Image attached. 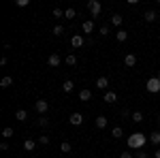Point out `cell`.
I'll list each match as a JSON object with an SVG mask.
<instances>
[{"label": "cell", "mask_w": 160, "mask_h": 158, "mask_svg": "<svg viewBox=\"0 0 160 158\" xmlns=\"http://www.w3.org/2000/svg\"><path fill=\"white\" fill-rule=\"evenodd\" d=\"M145 143H148V137L143 133H132L128 137V147H130V150H143Z\"/></svg>", "instance_id": "1"}, {"label": "cell", "mask_w": 160, "mask_h": 158, "mask_svg": "<svg viewBox=\"0 0 160 158\" xmlns=\"http://www.w3.org/2000/svg\"><path fill=\"white\" fill-rule=\"evenodd\" d=\"M88 11L92 15V19H98L100 11H102V4H100L98 0H90V2H88Z\"/></svg>", "instance_id": "2"}, {"label": "cell", "mask_w": 160, "mask_h": 158, "mask_svg": "<svg viewBox=\"0 0 160 158\" xmlns=\"http://www.w3.org/2000/svg\"><path fill=\"white\" fill-rule=\"evenodd\" d=\"M148 92L149 94H158L160 92V79L158 77H149L148 79Z\"/></svg>", "instance_id": "3"}, {"label": "cell", "mask_w": 160, "mask_h": 158, "mask_svg": "<svg viewBox=\"0 0 160 158\" xmlns=\"http://www.w3.org/2000/svg\"><path fill=\"white\" fill-rule=\"evenodd\" d=\"M34 109H37L38 113H41V115H45V113L49 111V103H47L45 98H38L37 103H34Z\"/></svg>", "instance_id": "4"}, {"label": "cell", "mask_w": 160, "mask_h": 158, "mask_svg": "<svg viewBox=\"0 0 160 158\" xmlns=\"http://www.w3.org/2000/svg\"><path fill=\"white\" fill-rule=\"evenodd\" d=\"M47 64H49L51 69H58L62 64V56L60 54H49V58H47Z\"/></svg>", "instance_id": "5"}, {"label": "cell", "mask_w": 160, "mask_h": 158, "mask_svg": "<svg viewBox=\"0 0 160 158\" xmlns=\"http://www.w3.org/2000/svg\"><path fill=\"white\" fill-rule=\"evenodd\" d=\"M68 122H71L73 126H81V124H83V113H79V111H75V113H71V118H68Z\"/></svg>", "instance_id": "6"}, {"label": "cell", "mask_w": 160, "mask_h": 158, "mask_svg": "<svg viewBox=\"0 0 160 158\" xmlns=\"http://www.w3.org/2000/svg\"><path fill=\"white\" fill-rule=\"evenodd\" d=\"M88 41L83 37H81V34H73V38H71V45H73L75 49H79V47H83V45H86Z\"/></svg>", "instance_id": "7"}, {"label": "cell", "mask_w": 160, "mask_h": 158, "mask_svg": "<svg viewBox=\"0 0 160 158\" xmlns=\"http://www.w3.org/2000/svg\"><path fill=\"white\" fill-rule=\"evenodd\" d=\"M81 30H83V34H92L94 32V19H86L81 24Z\"/></svg>", "instance_id": "8"}, {"label": "cell", "mask_w": 160, "mask_h": 158, "mask_svg": "<svg viewBox=\"0 0 160 158\" xmlns=\"http://www.w3.org/2000/svg\"><path fill=\"white\" fill-rule=\"evenodd\" d=\"M111 26H115V28H118V30H120V26H122V22H124V17L122 15H120V13H113V15H111Z\"/></svg>", "instance_id": "9"}, {"label": "cell", "mask_w": 160, "mask_h": 158, "mask_svg": "<svg viewBox=\"0 0 160 158\" xmlns=\"http://www.w3.org/2000/svg\"><path fill=\"white\" fill-rule=\"evenodd\" d=\"M124 64H126L128 69H132V66L137 64V56L135 54H126V56H124Z\"/></svg>", "instance_id": "10"}, {"label": "cell", "mask_w": 160, "mask_h": 158, "mask_svg": "<svg viewBox=\"0 0 160 158\" xmlns=\"http://www.w3.org/2000/svg\"><path fill=\"white\" fill-rule=\"evenodd\" d=\"M156 17H158V15H156V11H154V9H148V11L143 13V19H145L148 24H152V22H156Z\"/></svg>", "instance_id": "11"}, {"label": "cell", "mask_w": 160, "mask_h": 158, "mask_svg": "<svg viewBox=\"0 0 160 158\" xmlns=\"http://www.w3.org/2000/svg\"><path fill=\"white\" fill-rule=\"evenodd\" d=\"M37 143L38 141H34V139H26L24 141V150L26 152H34V150H37Z\"/></svg>", "instance_id": "12"}, {"label": "cell", "mask_w": 160, "mask_h": 158, "mask_svg": "<svg viewBox=\"0 0 160 158\" xmlns=\"http://www.w3.org/2000/svg\"><path fill=\"white\" fill-rule=\"evenodd\" d=\"M96 88L98 90H107L109 88V77H98L96 79Z\"/></svg>", "instance_id": "13"}, {"label": "cell", "mask_w": 160, "mask_h": 158, "mask_svg": "<svg viewBox=\"0 0 160 158\" xmlns=\"http://www.w3.org/2000/svg\"><path fill=\"white\" fill-rule=\"evenodd\" d=\"M90 98H92V90L81 88V90H79V100H83V103H86V100H90Z\"/></svg>", "instance_id": "14"}, {"label": "cell", "mask_w": 160, "mask_h": 158, "mask_svg": "<svg viewBox=\"0 0 160 158\" xmlns=\"http://www.w3.org/2000/svg\"><path fill=\"white\" fill-rule=\"evenodd\" d=\"M115 38H118L120 43H126V41H128V32H126L124 28H120V30L115 32Z\"/></svg>", "instance_id": "15"}, {"label": "cell", "mask_w": 160, "mask_h": 158, "mask_svg": "<svg viewBox=\"0 0 160 158\" xmlns=\"http://www.w3.org/2000/svg\"><path fill=\"white\" fill-rule=\"evenodd\" d=\"M11 85H13V77L7 75V77H2V79H0V88H2V90H7V88H11Z\"/></svg>", "instance_id": "16"}, {"label": "cell", "mask_w": 160, "mask_h": 158, "mask_svg": "<svg viewBox=\"0 0 160 158\" xmlns=\"http://www.w3.org/2000/svg\"><path fill=\"white\" fill-rule=\"evenodd\" d=\"M149 143L152 145H160V130H154V133L149 135Z\"/></svg>", "instance_id": "17"}, {"label": "cell", "mask_w": 160, "mask_h": 158, "mask_svg": "<svg viewBox=\"0 0 160 158\" xmlns=\"http://www.w3.org/2000/svg\"><path fill=\"white\" fill-rule=\"evenodd\" d=\"M115 100H118V94L111 92V90H107V92H105V103H115Z\"/></svg>", "instance_id": "18"}, {"label": "cell", "mask_w": 160, "mask_h": 158, "mask_svg": "<svg viewBox=\"0 0 160 158\" xmlns=\"http://www.w3.org/2000/svg\"><path fill=\"white\" fill-rule=\"evenodd\" d=\"M96 128H98V130L107 128V118H105V115H98V118H96Z\"/></svg>", "instance_id": "19"}, {"label": "cell", "mask_w": 160, "mask_h": 158, "mask_svg": "<svg viewBox=\"0 0 160 158\" xmlns=\"http://www.w3.org/2000/svg\"><path fill=\"white\" fill-rule=\"evenodd\" d=\"M15 120L26 122V120H28V111H26V109H17V113H15Z\"/></svg>", "instance_id": "20"}, {"label": "cell", "mask_w": 160, "mask_h": 158, "mask_svg": "<svg viewBox=\"0 0 160 158\" xmlns=\"http://www.w3.org/2000/svg\"><path fill=\"white\" fill-rule=\"evenodd\" d=\"M62 90H64V92L68 94V92H73V90H75V84H73V81H71V79H66V81L62 84Z\"/></svg>", "instance_id": "21"}, {"label": "cell", "mask_w": 160, "mask_h": 158, "mask_svg": "<svg viewBox=\"0 0 160 158\" xmlns=\"http://www.w3.org/2000/svg\"><path fill=\"white\" fill-rule=\"evenodd\" d=\"M124 135V128L122 126H113V130H111V137H115V139H122Z\"/></svg>", "instance_id": "22"}, {"label": "cell", "mask_w": 160, "mask_h": 158, "mask_svg": "<svg viewBox=\"0 0 160 158\" xmlns=\"http://www.w3.org/2000/svg\"><path fill=\"white\" fill-rule=\"evenodd\" d=\"M71 150H73V145H71L68 141H62V143H60V152H62V154H68Z\"/></svg>", "instance_id": "23"}, {"label": "cell", "mask_w": 160, "mask_h": 158, "mask_svg": "<svg viewBox=\"0 0 160 158\" xmlns=\"http://www.w3.org/2000/svg\"><path fill=\"white\" fill-rule=\"evenodd\" d=\"M132 122L135 124H141L143 122V111H132Z\"/></svg>", "instance_id": "24"}, {"label": "cell", "mask_w": 160, "mask_h": 158, "mask_svg": "<svg viewBox=\"0 0 160 158\" xmlns=\"http://www.w3.org/2000/svg\"><path fill=\"white\" fill-rule=\"evenodd\" d=\"M64 62H66L68 66H75V64H77V56H75V54H68V56L64 58Z\"/></svg>", "instance_id": "25"}, {"label": "cell", "mask_w": 160, "mask_h": 158, "mask_svg": "<svg viewBox=\"0 0 160 158\" xmlns=\"http://www.w3.org/2000/svg\"><path fill=\"white\" fill-rule=\"evenodd\" d=\"M37 124L41 126V128H47V126H49V120H47V115H41V118L37 120Z\"/></svg>", "instance_id": "26"}, {"label": "cell", "mask_w": 160, "mask_h": 158, "mask_svg": "<svg viewBox=\"0 0 160 158\" xmlns=\"http://www.w3.org/2000/svg\"><path fill=\"white\" fill-rule=\"evenodd\" d=\"M75 15H77V11H75L73 7H68V9L64 11V17H66V19H75Z\"/></svg>", "instance_id": "27"}, {"label": "cell", "mask_w": 160, "mask_h": 158, "mask_svg": "<svg viewBox=\"0 0 160 158\" xmlns=\"http://www.w3.org/2000/svg\"><path fill=\"white\" fill-rule=\"evenodd\" d=\"M51 15H53V17H56V19H60V17H64V11H62L60 7H56V9H53V11H51Z\"/></svg>", "instance_id": "28"}, {"label": "cell", "mask_w": 160, "mask_h": 158, "mask_svg": "<svg viewBox=\"0 0 160 158\" xmlns=\"http://www.w3.org/2000/svg\"><path fill=\"white\" fill-rule=\"evenodd\" d=\"M37 141L41 143V145H49V137H47V135H41V137H38Z\"/></svg>", "instance_id": "29"}, {"label": "cell", "mask_w": 160, "mask_h": 158, "mask_svg": "<svg viewBox=\"0 0 160 158\" xmlns=\"http://www.w3.org/2000/svg\"><path fill=\"white\" fill-rule=\"evenodd\" d=\"M98 34H100V37H109V26H100Z\"/></svg>", "instance_id": "30"}, {"label": "cell", "mask_w": 160, "mask_h": 158, "mask_svg": "<svg viewBox=\"0 0 160 158\" xmlns=\"http://www.w3.org/2000/svg\"><path fill=\"white\" fill-rule=\"evenodd\" d=\"M2 137H7V139H9V137H13V128H11V126H7V128L2 130Z\"/></svg>", "instance_id": "31"}, {"label": "cell", "mask_w": 160, "mask_h": 158, "mask_svg": "<svg viewBox=\"0 0 160 158\" xmlns=\"http://www.w3.org/2000/svg\"><path fill=\"white\" fill-rule=\"evenodd\" d=\"M53 34H56V37L64 34V26H56V28H53Z\"/></svg>", "instance_id": "32"}, {"label": "cell", "mask_w": 160, "mask_h": 158, "mask_svg": "<svg viewBox=\"0 0 160 158\" xmlns=\"http://www.w3.org/2000/svg\"><path fill=\"white\" fill-rule=\"evenodd\" d=\"M135 156H137V158H148V152H145V150H137Z\"/></svg>", "instance_id": "33"}, {"label": "cell", "mask_w": 160, "mask_h": 158, "mask_svg": "<svg viewBox=\"0 0 160 158\" xmlns=\"http://www.w3.org/2000/svg\"><path fill=\"white\" fill-rule=\"evenodd\" d=\"M135 156V154H132V152H128V150H126V152H122V154H120V158H132Z\"/></svg>", "instance_id": "34"}, {"label": "cell", "mask_w": 160, "mask_h": 158, "mask_svg": "<svg viewBox=\"0 0 160 158\" xmlns=\"http://www.w3.org/2000/svg\"><path fill=\"white\" fill-rule=\"evenodd\" d=\"M15 4H17V7H22V9H24V7H28V4H30V2H28V0H17V2H15Z\"/></svg>", "instance_id": "35"}, {"label": "cell", "mask_w": 160, "mask_h": 158, "mask_svg": "<svg viewBox=\"0 0 160 158\" xmlns=\"http://www.w3.org/2000/svg\"><path fill=\"white\" fill-rule=\"evenodd\" d=\"M0 150H2V152H7V150H9V143H7V141H2V143H0Z\"/></svg>", "instance_id": "36"}, {"label": "cell", "mask_w": 160, "mask_h": 158, "mask_svg": "<svg viewBox=\"0 0 160 158\" xmlns=\"http://www.w3.org/2000/svg\"><path fill=\"white\" fill-rule=\"evenodd\" d=\"M154 158H160V147L156 150V152H154Z\"/></svg>", "instance_id": "37"}, {"label": "cell", "mask_w": 160, "mask_h": 158, "mask_svg": "<svg viewBox=\"0 0 160 158\" xmlns=\"http://www.w3.org/2000/svg\"><path fill=\"white\" fill-rule=\"evenodd\" d=\"M156 77H158V79H160V69H158V73H156Z\"/></svg>", "instance_id": "38"}, {"label": "cell", "mask_w": 160, "mask_h": 158, "mask_svg": "<svg viewBox=\"0 0 160 158\" xmlns=\"http://www.w3.org/2000/svg\"><path fill=\"white\" fill-rule=\"evenodd\" d=\"M158 126H160V115H158Z\"/></svg>", "instance_id": "39"}]
</instances>
